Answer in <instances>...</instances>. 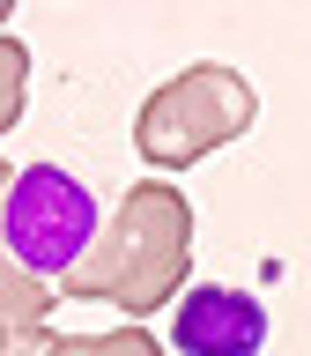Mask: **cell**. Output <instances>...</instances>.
I'll list each match as a JSON object with an SVG mask.
<instances>
[{"label": "cell", "instance_id": "cell-2", "mask_svg": "<svg viewBox=\"0 0 311 356\" xmlns=\"http://www.w3.org/2000/svg\"><path fill=\"white\" fill-rule=\"evenodd\" d=\"M104 238V216H96V193L67 163H22L0 193V245L15 252V267L30 282L60 289L74 267L96 252Z\"/></svg>", "mask_w": 311, "mask_h": 356}, {"label": "cell", "instance_id": "cell-4", "mask_svg": "<svg viewBox=\"0 0 311 356\" xmlns=\"http://www.w3.org/2000/svg\"><path fill=\"white\" fill-rule=\"evenodd\" d=\"M171 349L178 356H260L267 349V305L230 282H193L171 305Z\"/></svg>", "mask_w": 311, "mask_h": 356}, {"label": "cell", "instance_id": "cell-6", "mask_svg": "<svg viewBox=\"0 0 311 356\" xmlns=\"http://www.w3.org/2000/svg\"><path fill=\"white\" fill-rule=\"evenodd\" d=\"M44 356H163V349L141 327H111V334H60V341H44Z\"/></svg>", "mask_w": 311, "mask_h": 356}, {"label": "cell", "instance_id": "cell-1", "mask_svg": "<svg viewBox=\"0 0 311 356\" xmlns=\"http://www.w3.org/2000/svg\"><path fill=\"white\" fill-rule=\"evenodd\" d=\"M185 267H193V208L171 178H141L119 216L104 222V238L74 275L60 282V297L82 305H119V312H156L185 297Z\"/></svg>", "mask_w": 311, "mask_h": 356}, {"label": "cell", "instance_id": "cell-10", "mask_svg": "<svg viewBox=\"0 0 311 356\" xmlns=\"http://www.w3.org/2000/svg\"><path fill=\"white\" fill-rule=\"evenodd\" d=\"M0 22H8V8H0Z\"/></svg>", "mask_w": 311, "mask_h": 356}, {"label": "cell", "instance_id": "cell-8", "mask_svg": "<svg viewBox=\"0 0 311 356\" xmlns=\"http://www.w3.org/2000/svg\"><path fill=\"white\" fill-rule=\"evenodd\" d=\"M15 356H44V334H22V341H15Z\"/></svg>", "mask_w": 311, "mask_h": 356}, {"label": "cell", "instance_id": "cell-7", "mask_svg": "<svg viewBox=\"0 0 311 356\" xmlns=\"http://www.w3.org/2000/svg\"><path fill=\"white\" fill-rule=\"evenodd\" d=\"M22 97H30V44L0 38V134L22 119Z\"/></svg>", "mask_w": 311, "mask_h": 356}, {"label": "cell", "instance_id": "cell-3", "mask_svg": "<svg viewBox=\"0 0 311 356\" xmlns=\"http://www.w3.org/2000/svg\"><path fill=\"white\" fill-rule=\"evenodd\" d=\"M252 119H260L252 82H244L237 67L200 60V67H185V74H171V82L141 104V119H133V149L149 156L156 171H185V163H200L208 149L237 141Z\"/></svg>", "mask_w": 311, "mask_h": 356}, {"label": "cell", "instance_id": "cell-5", "mask_svg": "<svg viewBox=\"0 0 311 356\" xmlns=\"http://www.w3.org/2000/svg\"><path fill=\"white\" fill-rule=\"evenodd\" d=\"M8 178H15V163H0V193H8ZM52 297L60 289H44V282H30L15 267V252L0 245V319L15 334H44V312H52Z\"/></svg>", "mask_w": 311, "mask_h": 356}, {"label": "cell", "instance_id": "cell-9", "mask_svg": "<svg viewBox=\"0 0 311 356\" xmlns=\"http://www.w3.org/2000/svg\"><path fill=\"white\" fill-rule=\"evenodd\" d=\"M15 341H22V334L8 327V319H0V356H15Z\"/></svg>", "mask_w": 311, "mask_h": 356}]
</instances>
